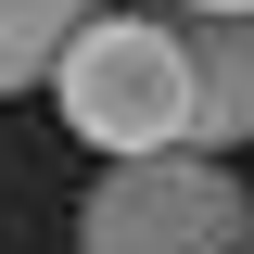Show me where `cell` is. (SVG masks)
I'll return each mask as SVG.
<instances>
[{"label": "cell", "instance_id": "1", "mask_svg": "<svg viewBox=\"0 0 254 254\" xmlns=\"http://www.w3.org/2000/svg\"><path fill=\"white\" fill-rule=\"evenodd\" d=\"M51 102H64V127H76L102 165H127V153H178L190 76H178L165 13H89V26L51 51Z\"/></svg>", "mask_w": 254, "mask_h": 254}, {"label": "cell", "instance_id": "2", "mask_svg": "<svg viewBox=\"0 0 254 254\" xmlns=\"http://www.w3.org/2000/svg\"><path fill=\"white\" fill-rule=\"evenodd\" d=\"M254 203L216 153H127L76 203V254H242Z\"/></svg>", "mask_w": 254, "mask_h": 254}, {"label": "cell", "instance_id": "3", "mask_svg": "<svg viewBox=\"0 0 254 254\" xmlns=\"http://www.w3.org/2000/svg\"><path fill=\"white\" fill-rule=\"evenodd\" d=\"M165 38H178V76H190V127L178 153H242L254 140V13H165Z\"/></svg>", "mask_w": 254, "mask_h": 254}, {"label": "cell", "instance_id": "4", "mask_svg": "<svg viewBox=\"0 0 254 254\" xmlns=\"http://www.w3.org/2000/svg\"><path fill=\"white\" fill-rule=\"evenodd\" d=\"M89 13H115V0H0V89H38L51 51L89 26Z\"/></svg>", "mask_w": 254, "mask_h": 254}, {"label": "cell", "instance_id": "5", "mask_svg": "<svg viewBox=\"0 0 254 254\" xmlns=\"http://www.w3.org/2000/svg\"><path fill=\"white\" fill-rule=\"evenodd\" d=\"M190 13H254V0H190Z\"/></svg>", "mask_w": 254, "mask_h": 254}, {"label": "cell", "instance_id": "6", "mask_svg": "<svg viewBox=\"0 0 254 254\" xmlns=\"http://www.w3.org/2000/svg\"><path fill=\"white\" fill-rule=\"evenodd\" d=\"M242 254H254V242H242Z\"/></svg>", "mask_w": 254, "mask_h": 254}]
</instances>
